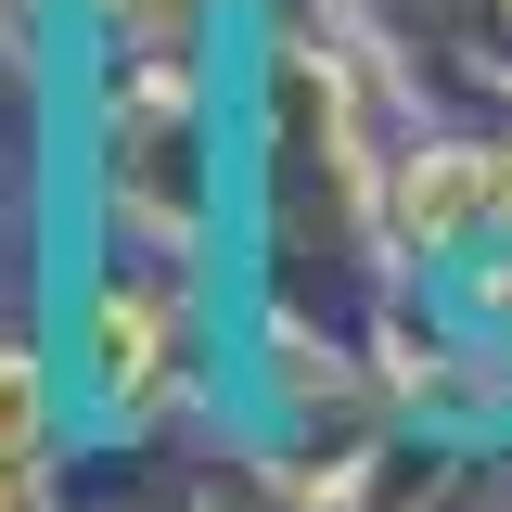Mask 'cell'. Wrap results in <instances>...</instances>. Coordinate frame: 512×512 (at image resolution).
<instances>
[{
	"label": "cell",
	"instance_id": "cell-2",
	"mask_svg": "<svg viewBox=\"0 0 512 512\" xmlns=\"http://www.w3.org/2000/svg\"><path fill=\"white\" fill-rule=\"evenodd\" d=\"M512 205H500V154L487 141H436V154H410L397 180H384V231L410 256H448V244H474V231H500Z\"/></svg>",
	"mask_w": 512,
	"mask_h": 512
},
{
	"label": "cell",
	"instance_id": "cell-1",
	"mask_svg": "<svg viewBox=\"0 0 512 512\" xmlns=\"http://www.w3.org/2000/svg\"><path fill=\"white\" fill-rule=\"evenodd\" d=\"M180 372H192V282L116 256L77 295V384H90V410H167Z\"/></svg>",
	"mask_w": 512,
	"mask_h": 512
},
{
	"label": "cell",
	"instance_id": "cell-4",
	"mask_svg": "<svg viewBox=\"0 0 512 512\" xmlns=\"http://www.w3.org/2000/svg\"><path fill=\"white\" fill-rule=\"evenodd\" d=\"M0 512H26V461H0Z\"/></svg>",
	"mask_w": 512,
	"mask_h": 512
},
{
	"label": "cell",
	"instance_id": "cell-3",
	"mask_svg": "<svg viewBox=\"0 0 512 512\" xmlns=\"http://www.w3.org/2000/svg\"><path fill=\"white\" fill-rule=\"evenodd\" d=\"M64 423V372L52 346H26V333H0V461H39Z\"/></svg>",
	"mask_w": 512,
	"mask_h": 512
},
{
	"label": "cell",
	"instance_id": "cell-5",
	"mask_svg": "<svg viewBox=\"0 0 512 512\" xmlns=\"http://www.w3.org/2000/svg\"><path fill=\"white\" fill-rule=\"evenodd\" d=\"M500 205H512V154H500Z\"/></svg>",
	"mask_w": 512,
	"mask_h": 512
}]
</instances>
